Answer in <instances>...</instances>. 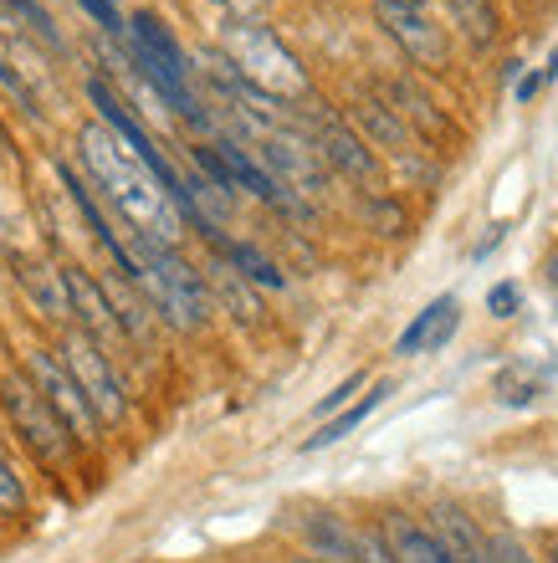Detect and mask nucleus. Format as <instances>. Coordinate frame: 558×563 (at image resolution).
Instances as JSON below:
<instances>
[{
    "instance_id": "f257e3e1",
    "label": "nucleus",
    "mask_w": 558,
    "mask_h": 563,
    "mask_svg": "<svg viewBox=\"0 0 558 563\" xmlns=\"http://www.w3.org/2000/svg\"><path fill=\"white\" fill-rule=\"evenodd\" d=\"M77 175L88 179L92 195H103V206L123 225V236L154 241V246H179L185 221H179L175 200L164 195L160 179L149 175V164L118 134H108L98 119L77 129Z\"/></svg>"
},
{
    "instance_id": "f03ea898",
    "label": "nucleus",
    "mask_w": 558,
    "mask_h": 563,
    "mask_svg": "<svg viewBox=\"0 0 558 563\" xmlns=\"http://www.w3.org/2000/svg\"><path fill=\"white\" fill-rule=\"evenodd\" d=\"M231 73L247 82L251 92H262L272 103H303L313 98V82H308V67L297 62V52L282 42L277 31L256 21V15H226L221 26V46H216Z\"/></svg>"
},
{
    "instance_id": "7ed1b4c3",
    "label": "nucleus",
    "mask_w": 558,
    "mask_h": 563,
    "mask_svg": "<svg viewBox=\"0 0 558 563\" xmlns=\"http://www.w3.org/2000/svg\"><path fill=\"white\" fill-rule=\"evenodd\" d=\"M129 246H133V262H139L133 287L144 292L149 312H160L169 328L195 333V328L210 318L206 272H195L190 262L179 256V246H154V241H139V236H129Z\"/></svg>"
},
{
    "instance_id": "20e7f679",
    "label": "nucleus",
    "mask_w": 558,
    "mask_h": 563,
    "mask_svg": "<svg viewBox=\"0 0 558 563\" xmlns=\"http://www.w3.org/2000/svg\"><path fill=\"white\" fill-rule=\"evenodd\" d=\"M293 113H297V123H303L308 144L318 148V159L328 164V175L374 179L380 159H374V148L364 144V134L349 123V113H338V108H328V103H313V98L293 103Z\"/></svg>"
},
{
    "instance_id": "39448f33",
    "label": "nucleus",
    "mask_w": 558,
    "mask_h": 563,
    "mask_svg": "<svg viewBox=\"0 0 558 563\" xmlns=\"http://www.w3.org/2000/svg\"><path fill=\"white\" fill-rule=\"evenodd\" d=\"M0 405H6V416H11L15 435L31 445V456L46 461V466H62V461L73 456V435L67 426L57 420V410L42 400V389L31 385L26 374H6L0 379Z\"/></svg>"
},
{
    "instance_id": "423d86ee",
    "label": "nucleus",
    "mask_w": 558,
    "mask_h": 563,
    "mask_svg": "<svg viewBox=\"0 0 558 563\" xmlns=\"http://www.w3.org/2000/svg\"><path fill=\"white\" fill-rule=\"evenodd\" d=\"M62 364L73 374V385L83 389V400L92 405L98 426H123L129 420V395H123V379H118L113 358L103 354V343H92L83 328L62 339Z\"/></svg>"
},
{
    "instance_id": "0eeeda50",
    "label": "nucleus",
    "mask_w": 558,
    "mask_h": 563,
    "mask_svg": "<svg viewBox=\"0 0 558 563\" xmlns=\"http://www.w3.org/2000/svg\"><path fill=\"white\" fill-rule=\"evenodd\" d=\"M26 379L42 389V400L57 410V420L67 426V435H73L77 445H92L98 435H103V426H98V416H92V405L83 400V389L73 385L67 364H62L52 349H31L26 354Z\"/></svg>"
},
{
    "instance_id": "6e6552de",
    "label": "nucleus",
    "mask_w": 558,
    "mask_h": 563,
    "mask_svg": "<svg viewBox=\"0 0 558 563\" xmlns=\"http://www.w3.org/2000/svg\"><path fill=\"white\" fill-rule=\"evenodd\" d=\"M374 21L384 26V36L415 62V67H446L451 62V42H446L441 21L426 5H405V0H374Z\"/></svg>"
},
{
    "instance_id": "1a4fd4ad",
    "label": "nucleus",
    "mask_w": 558,
    "mask_h": 563,
    "mask_svg": "<svg viewBox=\"0 0 558 563\" xmlns=\"http://www.w3.org/2000/svg\"><path fill=\"white\" fill-rule=\"evenodd\" d=\"M216 159L226 164V175H231V185L236 190H247V195H256V200H262V206H272V210H282V216H303V200H297L293 190H282L277 179L266 175L262 169V159H256V154H251L247 144H241V139H231V134H221L216 139Z\"/></svg>"
},
{
    "instance_id": "9d476101",
    "label": "nucleus",
    "mask_w": 558,
    "mask_h": 563,
    "mask_svg": "<svg viewBox=\"0 0 558 563\" xmlns=\"http://www.w3.org/2000/svg\"><path fill=\"white\" fill-rule=\"evenodd\" d=\"M62 287H67V312L83 323V333H88L92 343H129L113 318V302H108L103 282L88 277L83 267H62Z\"/></svg>"
},
{
    "instance_id": "9b49d317",
    "label": "nucleus",
    "mask_w": 558,
    "mask_h": 563,
    "mask_svg": "<svg viewBox=\"0 0 558 563\" xmlns=\"http://www.w3.org/2000/svg\"><path fill=\"white\" fill-rule=\"evenodd\" d=\"M430 533H436V543L446 549L451 563H492V553H486V533L477 528V518H471L467 507L441 503L436 512H430Z\"/></svg>"
},
{
    "instance_id": "f8f14e48",
    "label": "nucleus",
    "mask_w": 558,
    "mask_h": 563,
    "mask_svg": "<svg viewBox=\"0 0 558 563\" xmlns=\"http://www.w3.org/2000/svg\"><path fill=\"white\" fill-rule=\"evenodd\" d=\"M456 323H461V308H456V297H436L430 308L415 312V323L400 333L395 343V354H436V349H446L456 333Z\"/></svg>"
},
{
    "instance_id": "ddd939ff",
    "label": "nucleus",
    "mask_w": 558,
    "mask_h": 563,
    "mask_svg": "<svg viewBox=\"0 0 558 563\" xmlns=\"http://www.w3.org/2000/svg\"><path fill=\"white\" fill-rule=\"evenodd\" d=\"M210 252H216V262H221V267H231L236 277L247 282V287H262V292H282V287H287L282 267L262 252V246H251V241L216 236V241H210Z\"/></svg>"
},
{
    "instance_id": "4468645a",
    "label": "nucleus",
    "mask_w": 558,
    "mask_h": 563,
    "mask_svg": "<svg viewBox=\"0 0 558 563\" xmlns=\"http://www.w3.org/2000/svg\"><path fill=\"white\" fill-rule=\"evenodd\" d=\"M384 538H390V553H395V563H451L426 522L405 518V512H395V518H390Z\"/></svg>"
},
{
    "instance_id": "2eb2a0df",
    "label": "nucleus",
    "mask_w": 558,
    "mask_h": 563,
    "mask_svg": "<svg viewBox=\"0 0 558 563\" xmlns=\"http://www.w3.org/2000/svg\"><path fill=\"white\" fill-rule=\"evenodd\" d=\"M21 287L31 292L42 318H73L67 312V287H62V267H46V262H21Z\"/></svg>"
},
{
    "instance_id": "dca6fc26",
    "label": "nucleus",
    "mask_w": 558,
    "mask_h": 563,
    "mask_svg": "<svg viewBox=\"0 0 558 563\" xmlns=\"http://www.w3.org/2000/svg\"><path fill=\"white\" fill-rule=\"evenodd\" d=\"M353 119L364 123L369 139H374V144H384V148H405V144L415 139L395 108L380 103V98H369V92H364V98H353Z\"/></svg>"
},
{
    "instance_id": "f3484780",
    "label": "nucleus",
    "mask_w": 558,
    "mask_h": 563,
    "mask_svg": "<svg viewBox=\"0 0 558 563\" xmlns=\"http://www.w3.org/2000/svg\"><path fill=\"white\" fill-rule=\"evenodd\" d=\"M384 395H390V385H374V389H369V395H364V400H359V405H343V410H338V416L328 420V426H318V435H308V441H303V451H324V445L343 441L349 430H359L369 416H374V410H380V400H384Z\"/></svg>"
},
{
    "instance_id": "a211bd4d",
    "label": "nucleus",
    "mask_w": 558,
    "mask_h": 563,
    "mask_svg": "<svg viewBox=\"0 0 558 563\" xmlns=\"http://www.w3.org/2000/svg\"><path fill=\"white\" fill-rule=\"evenodd\" d=\"M210 272H216V297H221L226 308H236V318H247V323H251V318L262 312V308H256V292H251V287L236 277L231 267H221V262H216ZM216 297H210V302H216Z\"/></svg>"
},
{
    "instance_id": "6ab92c4d",
    "label": "nucleus",
    "mask_w": 558,
    "mask_h": 563,
    "mask_svg": "<svg viewBox=\"0 0 558 563\" xmlns=\"http://www.w3.org/2000/svg\"><path fill=\"white\" fill-rule=\"evenodd\" d=\"M26 507H31L26 476L15 472V461L6 456V445H0V512H6V518H26Z\"/></svg>"
},
{
    "instance_id": "aec40b11",
    "label": "nucleus",
    "mask_w": 558,
    "mask_h": 563,
    "mask_svg": "<svg viewBox=\"0 0 558 563\" xmlns=\"http://www.w3.org/2000/svg\"><path fill=\"white\" fill-rule=\"evenodd\" d=\"M0 5H6L11 15H21V21H26V26L36 31L46 46H57V52H62V31H57V21H52V11H46L42 0H0Z\"/></svg>"
},
{
    "instance_id": "412c9836",
    "label": "nucleus",
    "mask_w": 558,
    "mask_h": 563,
    "mask_svg": "<svg viewBox=\"0 0 558 563\" xmlns=\"http://www.w3.org/2000/svg\"><path fill=\"white\" fill-rule=\"evenodd\" d=\"M456 11V21L467 31H477V42H486L492 31H497V11H492V0H446Z\"/></svg>"
},
{
    "instance_id": "4be33fe9",
    "label": "nucleus",
    "mask_w": 558,
    "mask_h": 563,
    "mask_svg": "<svg viewBox=\"0 0 558 563\" xmlns=\"http://www.w3.org/2000/svg\"><path fill=\"white\" fill-rule=\"evenodd\" d=\"M353 563H395L384 528H359L353 533Z\"/></svg>"
},
{
    "instance_id": "5701e85b",
    "label": "nucleus",
    "mask_w": 558,
    "mask_h": 563,
    "mask_svg": "<svg viewBox=\"0 0 558 563\" xmlns=\"http://www.w3.org/2000/svg\"><path fill=\"white\" fill-rule=\"evenodd\" d=\"M517 302H523V287H517V282H497V287L486 292V312H492V318H513Z\"/></svg>"
},
{
    "instance_id": "b1692460",
    "label": "nucleus",
    "mask_w": 558,
    "mask_h": 563,
    "mask_svg": "<svg viewBox=\"0 0 558 563\" xmlns=\"http://www.w3.org/2000/svg\"><path fill=\"white\" fill-rule=\"evenodd\" d=\"M486 553H492V563H533L528 549L517 543L513 533H497V538H486Z\"/></svg>"
},
{
    "instance_id": "393cba45",
    "label": "nucleus",
    "mask_w": 558,
    "mask_h": 563,
    "mask_svg": "<svg viewBox=\"0 0 558 563\" xmlns=\"http://www.w3.org/2000/svg\"><path fill=\"white\" fill-rule=\"evenodd\" d=\"M359 385H364V374H349V379H343L338 389H328L324 400H318V416H333V410H343V405H349V395H353Z\"/></svg>"
},
{
    "instance_id": "a878e982",
    "label": "nucleus",
    "mask_w": 558,
    "mask_h": 563,
    "mask_svg": "<svg viewBox=\"0 0 558 563\" xmlns=\"http://www.w3.org/2000/svg\"><path fill=\"white\" fill-rule=\"evenodd\" d=\"M0 82H6V92H11V98H21V108H31V88L11 73V62H6V57H0ZM31 113H36V108H31Z\"/></svg>"
},
{
    "instance_id": "bb28decb",
    "label": "nucleus",
    "mask_w": 558,
    "mask_h": 563,
    "mask_svg": "<svg viewBox=\"0 0 558 563\" xmlns=\"http://www.w3.org/2000/svg\"><path fill=\"white\" fill-rule=\"evenodd\" d=\"M538 88H544V77H538V73H528V77H523V82H517V92H513V98H517V103H533V92H538Z\"/></svg>"
},
{
    "instance_id": "cd10ccee",
    "label": "nucleus",
    "mask_w": 558,
    "mask_h": 563,
    "mask_svg": "<svg viewBox=\"0 0 558 563\" xmlns=\"http://www.w3.org/2000/svg\"><path fill=\"white\" fill-rule=\"evenodd\" d=\"M256 5H262V0H226V11H231V15H251Z\"/></svg>"
},
{
    "instance_id": "c85d7f7f",
    "label": "nucleus",
    "mask_w": 558,
    "mask_h": 563,
    "mask_svg": "<svg viewBox=\"0 0 558 563\" xmlns=\"http://www.w3.org/2000/svg\"><path fill=\"white\" fill-rule=\"evenodd\" d=\"M538 77H544V82H554V77H558V46H554V57H548V67Z\"/></svg>"
},
{
    "instance_id": "c756f323",
    "label": "nucleus",
    "mask_w": 558,
    "mask_h": 563,
    "mask_svg": "<svg viewBox=\"0 0 558 563\" xmlns=\"http://www.w3.org/2000/svg\"><path fill=\"white\" fill-rule=\"evenodd\" d=\"M548 282H554V287H558V252L548 256Z\"/></svg>"
},
{
    "instance_id": "7c9ffc66",
    "label": "nucleus",
    "mask_w": 558,
    "mask_h": 563,
    "mask_svg": "<svg viewBox=\"0 0 558 563\" xmlns=\"http://www.w3.org/2000/svg\"><path fill=\"white\" fill-rule=\"evenodd\" d=\"M548 563H558V538H554V543H548Z\"/></svg>"
},
{
    "instance_id": "2f4dec72",
    "label": "nucleus",
    "mask_w": 558,
    "mask_h": 563,
    "mask_svg": "<svg viewBox=\"0 0 558 563\" xmlns=\"http://www.w3.org/2000/svg\"><path fill=\"white\" fill-rule=\"evenodd\" d=\"M405 5H426V0H405Z\"/></svg>"
},
{
    "instance_id": "473e14b6",
    "label": "nucleus",
    "mask_w": 558,
    "mask_h": 563,
    "mask_svg": "<svg viewBox=\"0 0 558 563\" xmlns=\"http://www.w3.org/2000/svg\"><path fill=\"white\" fill-rule=\"evenodd\" d=\"M297 563H318V559H297Z\"/></svg>"
}]
</instances>
